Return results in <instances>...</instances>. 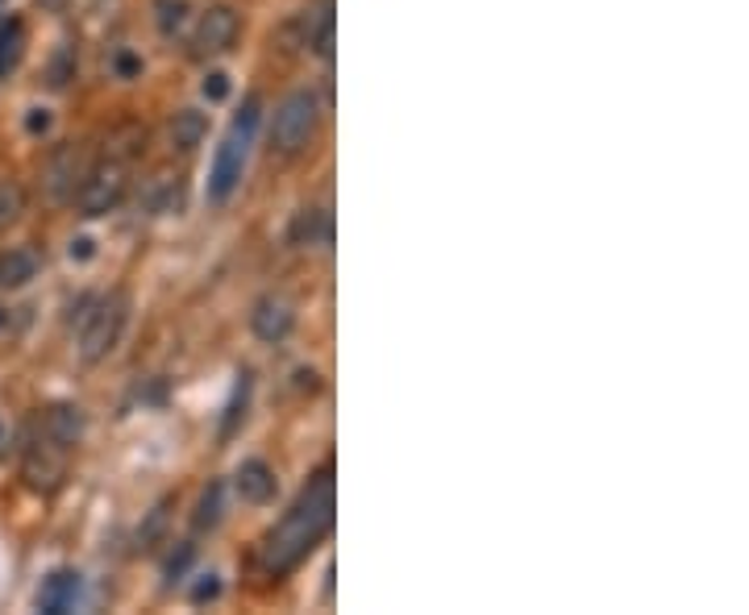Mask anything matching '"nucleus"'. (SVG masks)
I'll list each match as a JSON object with an SVG mask.
<instances>
[{
	"mask_svg": "<svg viewBox=\"0 0 749 615\" xmlns=\"http://www.w3.org/2000/svg\"><path fill=\"white\" fill-rule=\"evenodd\" d=\"M117 67H122V76H134V71H138V59H129V55H122V59H117Z\"/></svg>",
	"mask_w": 749,
	"mask_h": 615,
	"instance_id": "obj_28",
	"label": "nucleus"
},
{
	"mask_svg": "<svg viewBox=\"0 0 749 615\" xmlns=\"http://www.w3.org/2000/svg\"><path fill=\"white\" fill-rule=\"evenodd\" d=\"M242 34V21L229 4H208L205 13L196 18V30L187 34V55L192 59H217L233 50V42Z\"/></svg>",
	"mask_w": 749,
	"mask_h": 615,
	"instance_id": "obj_7",
	"label": "nucleus"
},
{
	"mask_svg": "<svg viewBox=\"0 0 749 615\" xmlns=\"http://www.w3.org/2000/svg\"><path fill=\"white\" fill-rule=\"evenodd\" d=\"M217 595H221V578L205 575L200 582H196V591H192V603H212Z\"/></svg>",
	"mask_w": 749,
	"mask_h": 615,
	"instance_id": "obj_24",
	"label": "nucleus"
},
{
	"mask_svg": "<svg viewBox=\"0 0 749 615\" xmlns=\"http://www.w3.org/2000/svg\"><path fill=\"white\" fill-rule=\"evenodd\" d=\"M25 42H30L25 21L21 18L0 21V80H9V76L21 67V59H25Z\"/></svg>",
	"mask_w": 749,
	"mask_h": 615,
	"instance_id": "obj_14",
	"label": "nucleus"
},
{
	"mask_svg": "<svg viewBox=\"0 0 749 615\" xmlns=\"http://www.w3.org/2000/svg\"><path fill=\"white\" fill-rule=\"evenodd\" d=\"M233 491H238V499L250 503V508H263V503H270L275 491H279V478H275V471H270L263 457H250V462H242L238 474H233Z\"/></svg>",
	"mask_w": 749,
	"mask_h": 615,
	"instance_id": "obj_12",
	"label": "nucleus"
},
{
	"mask_svg": "<svg viewBox=\"0 0 749 615\" xmlns=\"http://www.w3.org/2000/svg\"><path fill=\"white\" fill-rule=\"evenodd\" d=\"M258 117H263V96L250 92L246 101H242V108L233 113V121H229L217 154H212V171H208V187H205L208 205L217 208L229 205V196L238 192L250 159V146H254V134H258Z\"/></svg>",
	"mask_w": 749,
	"mask_h": 615,
	"instance_id": "obj_2",
	"label": "nucleus"
},
{
	"mask_svg": "<svg viewBox=\"0 0 749 615\" xmlns=\"http://www.w3.org/2000/svg\"><path fill=\"white\" fill-rule=\"evenodd\" d=\"M71 80H76V50L62 46L59 55H55V62H50V71H46V83L59 92V88H67Z\"/></svg>",
	"mask_w": 749,
	"mask_h": 615,
	"instance_id": "obj_20",
	"label": "nucleus"
},
{
	"mask_svg": "<svg viewBox=\"0 0 749 615\" xmlns=\"http://www.w3.org/2000/svg\"><path fill=\"white\" fill-rule=\"evenodd\" d=\"M316 125H321V101L312 92H291L288 101L275 108V125H270V150L279 154H300L309 150V142L316 138Z\"/></svg>",
	"mask_w": 749,
	"mask_h": 615,
	"instance_id": "obj_4",
	"label": "nucleus"
},
{
	"mask_svg": "<svg viewBox=\"0 0 749 615\" xmlns=\"http://www.w3.org/2000/svg\"><path fill=\"white\" fill-rule=\"evenodd\" d=\"M25 212V192L13 179H0V229H9Z\"/></svg>",
	"mask_w": 749,
	"mask_h": 615,
	"instance_id": "obj_19",
	"label": "nucleus"
},
{
	"mask_svg": "<svg viewBox=\"0 0 749 615\" xmlns=\"http://www.w3.org/2000/svg\"><path fill=\"white\" fill-rule=\"evenodd\" d=\"M192 561H196V545H180V549H175V554L166 557V566H163V578L166 582H180V578L187 575V566H192Z\"/></svg>",
	"mask_w": 749,
	"mask_h": 615,
	"instance_id": "obj_21",
	"label": "nucleus"
},
{
	"mask_svg": "<svg viewBox=\"0 0 749 615\" xmlns=\"http://www.w3.org/2000/svg\"><path fill=\"white\" fill-rule=\"evenodd\" d=\"M25 129H30V134H46V129H50V113H46V108H30Z\"/></svg>",
	"mask_w": 749,
	"mask_h": 615,
	"instance_id": "obj_26",
	"label": "nucleus"
},
{
	"mask_svg": "<svg viewBox=\"0 0 749 615\" xmlns=\"http://www.w3.org/2000/svg\"><path fill=\"white\" fill-rule=\"evenodd\" d=\"M92 254H96V242H92V237H76V242H71V258H80V263H88Z\"/></svg>",
	"mask_w": 749,
	"mask_h": 615,
	"instance_id": "obj_27",
	"label": "nucleus"
},
{
	"mask_svg": "<svg viewBox=\"0 0 749 615\" xmlns=\"http://www.w3.org/2000/svg\"><path fill=\"white\" fill-rule=\"evenodd\" d=\"M92 312L80 316V358L88 367L104 362L117 341H122L125 325H129V295L125 291H108L101 300H92Z\"/></svg>",
	"mask_w": 749,
	"mask_h": 615,
	"instance_id": "obj_3",
	"label": "nucleus"
},
{
	"mask_svg": "<svg viewBox=\"0 0 749 615\" xmlns=\"http://www.w3.org/2000/svg\"><path fill=\"white\" fill-rule=\"evenodd\" d=\"M333 512H337V491H333V466L325 462V466L312 471L300 499L291 503L288 512H284V520L267 533L263 554H258L263 570L270 578H284L288 570H296L330 536Z\"/></svg>",
	"mask_w": 749,
	"mask_h": 615,
	"instance_id": "obj_1",
	"label": "nucleus"
},
{
	"mask_svg": "<svg viewBox=\"0 0 749 615\" xmlns=\"http://www.w3.org/2000/svg\"><path fill=\"white\" fill-rule=\"evenodd\" d=\"M246 404H250V374L242 370V374H238V383H233V399H229V408H226L221 437H233V429L246 420Z\"/></svg>",
	"mask_w": 749,
	"mask_h": 615,
	"instance_id": "obj_18",
	"label": "nucleus"
},
{
	"mask_svg": "<svg viewBox=\"0 0 749 615\" xmlns=\"http://www.w3.org/2000/svg\"><path fill=\"white\" fill-rule=\"evenodd\" d=\"M0 4H4V0H0Z\"/></svg>",
	"mask_w": 749,
	"mask_h": 615,
	"instance_id": "obj_32",
	"label": "nucleus"
},
{
	"mask_svg": "<svg viewBox=\"0 0 749 615\" xmlns=\"http://www.w3.org/2000/svg\"><path fill=\"white\" fill-rule=\"evenodd\" d=\"M330 237H333V217H330V208H300L296 217H291V229H288V242L291 246H300V250H309V246H330Z\"/></svg>",
	"mask_w": 749,
	"mask_h": 615,
	"instance_id": "obj_13",
	"label": "nucleus"
},
{
	"mask_svg": "<svg viewBox=\"0 0 749 615\" xmlns=\"http://www.w3.org/2000/svg\"><path fill=\"white\" fill-rule=\"evenodd\" d=\"M163 524H166V499L159 503V508H154V512H150V520H146V529L138 533V545H142V549H150V545H154V536L163 533Z\"/></svg>",
	"mask_w": 749,
	"mask_h": 615,
	"instance_id": "obj_22",
	"label": "nucleus"
},
{
	"mask_svg": "<svg viewBox=\"0 0 749 615\" xmlns=\"http://www.w3.org/2000/svg\"><path fill=\"white\" fill-rule=\"evenodd\" d=\"M0 325H4V312H0Z\"/></svg>",
	"mask_w": 749,
	"mask_h": 615,
	"instance_id": "obj_31",
	"label": "nucleus"
},
{
	"mask_svg": "<svg viewBox=\"0 0 749 615\" xmlns=\"http://www.w3.org/2000/svg\"><path fill=\"white\" fill-rule=\"evenodd\" d=\"M205 96H208V101H226V96H229V76H226V71H212V76H208V80H205Z\"/></svg>",
	"mask_w": 749,
	"mask_h": 615,
	"instance_id": "obj_25",
	"label": "nucleus"
},
{
	"mask_svg": "<svg viewBox=\"0 0 749 615\" xmlns=\"http://www.w3.org/2000/svg\"><path fill=\"white\" fill-rule=\"evenodd\" d=\"M205 134H208V117H205V113H196V108L175 113V121H171V146H175V150L192 154L196 146L205 142Z\"/></svg>",
	"mask_w": 749,
	"mask_h": 615,
	"instance_id": "obj_16",
	"label": "nucleus"
},
{
	"mask_svg": "<svg viewBox=\"0 0 749 615\" xmlns=\"http://www.w3.org/2000/svg\"><path fill=\"white\" fill-rule=\"evenodd\" d=\"M0 445H4V425H0Z\"/></svg>",
	"mask_w": 749,
	"mask_h": 615,
	"instance_id": "obj_30",
	"label": "nucleus"
},
{
	"mask_svg": "<svg viewBox=\"0 0 749 615\" xmlns=\"http://www.w3.org/2000/svg\"><path fill=\"white\" fill-rule=\"evenodd\" d=\"M38 4L46 13H62V9H67V0H38Z\"/></svg>",
	"mask_w": 749,
	"mask_h": 615,
	"instance_id": "obj_29",
	"label": "nucleus"
},
{
	"mask_svg": "<svg viewBox=\"0 0 749 615\" xmlns=\"http://www.w3.org/2000/svg\"><path fill=\"white\" fill-rule=\"evenodd\" d=\"M291 325H296V308H291L284 295H263V300L254 304V312H250L254 337L267 341V346H279V341L291 333Z\"/></svg>",
	"mask_w": 749,
	"mask_h": 615,
	"instance_id": "obj_10",
	"label": "nucleus"
},
{
	"mask_svg": "<svg viewBox=\"0 0 749 615\" xmlns=\"http://www.w3.org/2000/svg\"><path fill=\"white\" fill-rule=\"evenodd\" d=\"M184 13H187L184 0H163V34H166V38H171V34H180Z\"/></svg>",
	"mask_w": 749,
	"mask_h": 615,
	"instance_id": "obj_23",
	"label": "nucleus"
},
{
	"mask_svg": "<svg viewBox=\"0 0 749 615\" xmlns=\"http://www.w3.org/2000/svg\"><path fill=\"white\" fill-rule=\"evenodd\" d=\"M67 457H71L67 445H59V441H50L46 432L34 429L30 445H25V457H21V478L42 495L59 491L62 478H67Z\"/></svg>",
	"mask_w": 749,
	"mask_h": 615,
	"instance_id": "obj_6",
	"label": "nucleus"
},
{
	"mask_svg": "<svg viewBox=\"0 0 749 615\" xmlns=\"http://www.w3.org/2000/svg\"><path fill=\"white\" fill-rule=\"evenodd\" d=\"M333 30H337V13H333V0H309L304 13H300V46L330 59L333 55Z\"/></svg>",
	"mask_w": 749,
	"mask_h": 615,
	"instance_id": "obj_9",
	"label": "nucleus"
},
{
	"mask_svg": "<svg viewBox=\"0 0 749 615\" xmlns=\"http://www.w3.org/2000/svg\"><path fill=\"white\" fill-rule=\"evenodd\" d=\"M226 515V483H208L200 503H196V515H192V529L196 533H212Z\"/></svg>",
	"mask_w": 749,
	"mask_h": 615,
	"instance_id": "obj_17",
	"label": "nucleus"
},
{
	"mask_svg": "<svg viewBox=\"0 0 749 615\" xmlns=\"http://www.w3.org/2000/svg\"><path fill=\"white\" fill-rule=\"evenodd\" d=\"M125 187H129V175H125V163L117 159H101L83 171L80 187H76V208L80 217H104L125 200Z\"/></svg>",
	"mask_w": 749,
	"mask_h": 615,
	"instance_id": "obj_5",
	"label": "nucleus"
},
{
	"mask_svg": "<svg viewBox=\"0 0 749 615\" xmlns=\"http://www.w3.org/2000/svg\"><path fill=\"white\" fill-rule=\"evenodd\" d=\"M34 429L46 432V437L59 441V445H67V450H76L83 441V432H88V416H83V408H76V404H46V408L34 416Z\"/></svg>",
	"mask_w": 749,
	"mask_h": 615,
	"instance_id": "obj_8",
	"label": "nucleus"
},
{
	"mask_svg": "<svg viewBox=\"0 0 749 615\" xmlns=\"http://www.w3.org/2000/svg\"><path fill=\"white\" fill-rule=\"evenodd\" d=\"M83 599V575L80 570H55V575L42 578L38 587V612L46 615H62V612H76Z\"/></svg>",
	"mask_w": 749,
	"mask_h": 615,
	"instance_id": "obj_11",
	"label": "nucleus"
},
{
	"mask_svg": "<svg viewBox=\"0 0 749 615\" xmlns=\"http://www.w3.org/2000/svg\"><path fill=\"white\" fill-rule=\"evenodd\" d=\"M34 275H38V258L30 250H4L0 254V288L4 291L25 288Z\"/></svg>",
	"mask_w": 749,
	"mask_h": 615,
	"instance_id": "obj_15",
	"label": "nucleus"
}]
</instances>
